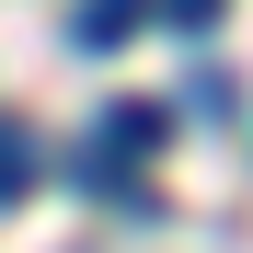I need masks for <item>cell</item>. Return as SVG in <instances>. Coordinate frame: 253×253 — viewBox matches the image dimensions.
Returning <instances> with one entry per match:
<instances>
[{"label": "cell", "mask_w": 253, "mask_h": 253, "mask_svg": "<svg viewBox=\"0 0 253 253\" xmlns=\"http://www.w3.org/2000/svg\"><path fill=\"white\" fill-rule=\"evenodd\" d=\"M115 150H126V161L161 150V104H115V115H104V138H92V161H115Z\"/></svg>", "instance_id": "1"}, {"label": "cell", "mask_w": 253, "mask_h": 253, "mask_svg": "<svg viewBox=\"0 0 253 253\" xmlns=\"http://www.w3.org/2000/svg\"><path fill=\"white\" fill-rule=\"evenodd\" d=\"M23 184H35V150L12 138V126H0V196H23Z\"/></svg>", "instance_id": "3"}, {"label": "cell", "mask_w": 253, "mask_h": 253, "mask_svg": "<svg viewBox=\"0 0 253 253\" xmlns=\"http://www.w3.org/2000/svg\"><path fill=\"white\" fill-rule=\"evenodd\" d=\"M138 12H150V0H81V46H126V35H138Z\"/></svg>", "instance_id": "2"}, {"label": "cell", "mask_w": 253, "mask_h": 253, "mask_svg": "<svg viewBox=\"0 0 253 253\" xmlns=\"http://www.w3.org/2000/svg\"><path fill=\"white\" fill-rule=\"evenodd\" d=\"M161 12H173V35H207V23H219V0H161Z\"/></svg>", "instance_id": "4"}]
</instances>
